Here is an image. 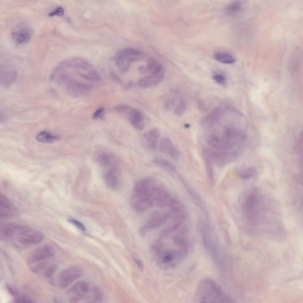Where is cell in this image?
Segmentation results:
<instances>
[{"instance_id": "1", "label": "cell", "mask_w": 303, "mask_h": 303, "mask_svg": "<svg viewBox=\"0 0 303 303\" xmlns=\"http://www.w3.org/2000/svg\"><path fill=\"white\" fill-rule=\"evenodd\" d=\"M243 198L242 208L248 224L255 227L263 226L266 229L275 217L269 215L262 195L257 189L253 188L247 190Z\"/></svg>"}, {"instance_id": "2", "label": "cell", "mask_w": 303, "mask_h": 303, "mask_svg": "<svg viewBox=\"0 0 303 303\" xmlns=\"http://www.w3.org/2000/svg\"><path fill=\"white\" fill-rule=\"evenodd\" d=\"M195 299L199 303L231 302L232 300L214 281L204 278L198 283Z\"/></svg>"}, {"instance_id": "3", "label": "cell", "mask_w": 303, "mask_h": 303, "mask_svg": "<svg viewBox=\"0 0 303 303\" xmlns=\"http://www.w3.org/2000/svg\"><path fill=\"white\" fill-rule=\"evenodd\" d=\"M145 57L144 53L142 51L134 48L128 47L119 51L111 60L119 72L124 74L128 70L132 62L141 60Z\"/></svg>"}, {"instance_id": "4", "label": "cell", "mask_w": 303, "mask_h": 303, "mask_svg": "<svg viewBox=\"0 0 303 303\" xmlns=\"http://www.w3.org/2000/svg\"><path fill=\"white\" fill-rule=\"evenodd\" d=\"M63 61L81 78L92 81H98L100 80L98 72L90 64L84 59L78 57H73Z\"/></svg>"}, {"instance_id": "5", "label": "cell", "mask_w": 303, "mask_h": 303, "mask_svg": "<svg viewBox=\"0 0 303 303\" xmlns=\"http://www.w3.org/2000/svg\"><path fill=\"white\" fill-rule=\"evenodd\" d=\"M14 236L18 243L24 246L38 244L43 238L40 232L28 226L16 224L13 229L12 237Z\"/></svg>"}, {"instance_id": "6", "label": "cell", "mask_w": 303, "mask_h": 303, "mask_svg": "<svg viewBox=\"0 0 303 303\" xmlns=\"http://www.w3.org/2000/svg\"><path fill=\"white\" fill-rule=\"evenodd\" d=\"M208 157L216 165L222 166L235 160L240 154L234 151H221L204 148Z\"/></svg>"}, {"instance_id": "7", "label": "cell", "mask_w": 303, "mask_h": 303, "mask_svg": "<svg viewBox=\"0 0 303 303\" xmlns=\"http://www.w3.org/2000/svg\"><path fill=\"white\" fill-rule=\"evenodd\" d=\"M33 34V30L28 23L22 22L17 24L11 33V37L14 43L21 45L29 41Z\"/></svg>"}, {"instance_id": "8", "label": "cell", "mask_w": 303, "mask_h": 303, "mask_svg": "<svg viewBox=\"0 0 303 303\" xmlns=\"http://www.w3.org/2000/svg\"><path fill=\"white\" fill-rule=\"evenodd\" d=\"M64 85L67 93L70 96L75 98H80L86 96L93 88V86L91 84L71 79Z\"/></svg>"}, {"instance_id": "9", "label": "cell", "mask_w": 303, "mask_h": 303, "mask_svg": "<svg viewBox=\"0 0 303 303\" xmlns=\"http://www.w3.org/2000/svg\"><path fill=\"white\" fill-rule=\"evenodd\" d=\"M83 273L82 269L79 266H74L68 267L61 272L59 275V285L62 288H65L76 279L80 277Z\"/></svg>"}, {"instance_id": "10", "label": "cell", "mask_w": 303, "mask_h": 303, "mask_svg": "<svg viewBox=\"0 0 303 303\" xmlns=\"http://www.w3.org/2000/svg\"><path fill=\"white\" fill-rule=\"evenodd\" d=\"M90 291L89 285L86 282L79 281L75 284L68 291L69 293L73 295L70 301L72 302H76L80 299L86 298L89 296Z\"/></svg>"}, {"instance_id": "11", "label": "cell", "mask_w": 303, "mask_h": 303, "mask_svg": "<svg viewBox=\"0 0 303 303\" xmlns=\"http://www.w3.org/2000/svg\"><path fill=\"white\" fill-rule=\"evenodd\" d=\"M54 251L51 247L43 245L36 249L28 258L30 262H35L49 258L54 255Z\"/></svg>"}, {"instance_id": "12", "label": "cell", "mask_w": 303, "mask_h": 303, "mask_svg": "<svg viewBox=\"0 0 303 303\" xmlns=\"http://www.w3.org/2000/svg\"><path fill=\"white\" fill-rule=\"evenodd\" d=\"M17 73L14 68L9 66L1 68L0 84L5 88L11 86L16 80Z\"/></svg>"}, {"instance_id": "13", "label": "cell", "mask_w": 303, "mask_h": 303, "mask_svg": "<svg viewBox=\"0 0 303 303\" xmlns=\"http://www.w3.org/2000/svg\"><path fill=\"white\" fill-rule=\"evenodd\" d=\"M17 210L14 205L4 194L0 195V216L6 218L13 216L16 213Z\"/></svg>"}, {"instance_id": "14", "label": "cell", "mask_w": 303, "mask_h": 303, "mask_svg": "<svg viewBox=\"0 0 303 303\" xmlns=\"http://www.w3.org/2000/svg\"><path fill=\"white\" fill-rule=\"evenodd\" d=\"M159 147L162 152L167 154L173 159H177L179 157V153L178 149L168 138H162L160 141Z\"/></svg>"}, {"instance_id": "15", "label": "cell", "mask_w": 303, "mask_h": 303, "mask_svg": "<svg viewBox=\"0 0 303 303\" xmlns=\"http://www.w3.org/2000/svg\"><path fill=\"white\" fill-rule=\"evenodd\" d=\"M104 179L106 184L109 188L113 189H117L120 184L119 170L115 167L111 168L105 173Z\"/></svg>"}, {"instance_id": "16", "label": "cell", "mask_w": 303, "mask_h": 303, "mask_svg": "<svg viewBox=\"0 0 303 303\" xmlns=\"http://www.w3.org/2000/svg\"><path fill=\"white\" fill-rule=\"evenodd\" d=\"M127 116L130 122L134 128L139 130L144 128V117L139 110L133 108Z\"/></svg>"}, {"instance_id": "17", "label": "cell", "mask_w": 303, "mask_h": 303, "mask_svg": "<svg viewBox=\"0 0 303 303\" xmlns=\"http://www.w3.org/2000/svg\"><path fill=\"white\" fill-rule=\"evenodd\" d=\"M160 136L159 130L156 128L151 129L144 135V138L148 148L154 151L157 147V142Z\"/></svg>"}, {"instance_id": "18", "label": "cell", "mask_w": 303, "mask_h": 303, "mask_svg": "<svg viewBox=\"0 0 303 303\" xmlns=\"http://www.w3.org/2000/svg\"><path fill=\"white\" fill-rule=\"evenodd\" d=\"M163 77V74L157 76L151 75L145 76L139 79L138 84L140 86L143 88H147L156 86L162 81Z\"/></svg>"}, {"instance_id": "19", "label": "cell", "mask_w": 303, "mask_h": 303, "mask_svg": "<svg viewBox=\"0 0 303 303\" xmlns=\"http://www.w3.org/2000/svg\"><path fill=\"white\" fill-rule=\"evenodd\" d=\"M202 156L207 176L211 183L213 184L214 182V173L212 162L203 149Z\"/></svg>"}, {"instance_id": "20", "label": "cell", "mask_w": 303, "mask_h": 303, "mask_svg": "<svg viewBox=\"0 0 303 303\" xmlns=\"http://www.w3.org/2000/svg\"><path fill=\"white\" fill-rule=\"evenodd\" d=\"M152 162L155 165L169 172H175L176 168L175 166L171 162L161 158H156Z\"/></svg>"}, {"instance_id": "21", "label": "cell", "mask_w": 303, "mask_h": 303, "mask_svg": "<svg viewBox=\"0 0 303 303\" xmlns=\"http://www.w3.org/2000/svg\"><path fill=\"white\" fill-rule=\"evenodd\" d=\"M242 8V4L240 1H234L226 6L225 9V12L228 15L233 16L240 12Z\"/></svg>"}, {"instance_id": "22", "label": "cell", "mask_w": 303, "mask_h": 303, "mask_svg": "<svg viewBox=\"0 0 303 303\" xmlns=\"http://www.w3.org/2000/svg\"><path fill=\"white\" fill-rule=\"evenodd\" d=\"M215 59L218 62L223 64H230L235 61L236 59L232 55L228 53L218 52L214 55Z\"/></svg>"}, {"instance_id": "23", "label": "cell", "mask_w": 303, "mask_h": 303, "mask_svg": "<svg viewBox=\"0 0 303 303\" xmlns=\"http://www.w3.org/2000/svg\"><path fill=\"white\" fill-rule=\"evenodd\" d=\"M37 140L43 143H50L55 141L59 139V137L52 135L46 132L42 131L39 133L36 136Z\"/></svg>"}, {"instance_id": "24", "label": "cell", "mask_w": 303, "mask_h": 303, "mask_svg": "<svg viewBox=\"0 0 303 303\" xmlns=\"http://www.w3.org/2000/svg\"><path fill=\"white\" fill-rule=\"evenodd\" d=\"M236 172L238 175L244 179L250 178L256 173L255 169L251 167L240 168L236 170Z\"/></svg>"}, {"instance_id": "25", "label": "cell", "mask_w": 303, "mask_h": 303, "mask_svg": "<svg viewBox=\"0 0 303 303\" xmlns=\"http://www.w3.org/2000/svg\"><path fill=\"white\" fill-rule=\"evenodd\" d=\"M114 110L120 114H124L127 115L131 111L133 108L125 103L117 104L114 107Z\"/></svg>"}, {"instance_id": "26", "label": "cell", "mask_w": 303, "mask_h": 303, "mask_svg": "<svg viewBox=\"0 0 303 303\" xmlns=\"http://www.w3.org/2000/svg\"><path fill=\"white\" fill-rule=\"evenodd\" d=\"M91 297L95 302H100L103 298V295L101 290L96 287L93 288L91 290Z\"/></svg>"}, {"instance_id": "27", "label": "cell", "mask_w": 303, "mask_h": 303, "mask_svg": "<svg viewBox=\"0 0 303 303\" xmlns=\"http://www.w3.org/2000/svg\"><path fill=\"white\" fill-rule=\"evenodd\" d=\"M98 161L102 165L106 166L110 163V159L109 155L105 153H102L99 154L98 157Z\"/></svg>"}, {"instance_id": "28", "label": "cell", "mask_w": 303, "mask_h": 303, "mask_svg": "<svg viewBox=\"0 0 303 303\" xmlns=\"http://www.w3.org/2000/svg\"><path fill=\"white\" fill-rule=\"evenodd\" d=\"M185 109L186 105L185 103L182 100L180 99V100L174 110V113L176 115L180 116L183 113Z\"/></svg>"}, {"instance_id": "29", "label": "cell", "mask_w": 303, "mask_h": 303, "mask_svg": "<svg viewBox=\"0 0 303 303\" xmlns=\"http://www.w3.org/2000/svg\"><path fill=\"white\" fill-rule=\"evenodd\" d=\"M92 118L95 120L104 119V108L101 107L96 111L92 115Z\"/></svg>"}, {"instance_id": "30", "label": "cell", "mask_w": 303, "mask_h": 303, "mask_svg": "<svg viewBox=\"0 0 303 303\" xmlns=\"http://www.w3.org/2000/svg\"><path fill=\"white\" fill-rule=\"evenodd\" d=\"M56 269V267L55 265H52L49 266L44 270V275L47 278H50L54 275Z\"/></svg>"}, {"instance_id": "31", "label": "cell", "mask_w": 303, "mask_h": 303, "mask_svg": "<svg viewBox=\"0 0 303 303\" xmlns=\"http://www.w3.org/2000/svg\"><path fill=\"white\" fill-rule=\"evenodd\" d=\"M159 62L152 58H150L148 59L146 65L149 72L152 71L156 67Z\"/></svg>"}, {"instance_id": "32", "label": "cell", "mask_w": 303, "mask_h": 303, "mask_svg": "<svg viewBox=\"0 0 303 303\" xmlns=\"http://www.w3.org/2000/svg\"><path fill=\"white\" fill-rule=\"evenodd\" d=\"M64 12V11L63 8L61 6H58L49 14V16H61L63 15Z\"/></svg>"}, {"instance_id": "33", "label": "cell", "mask_w": 303, "mask_h": 303, "mask_svg": "<svg viewBox=\"0 0 303 303\" xmlns=\"http://www.w3.org/2000/svg\"><path fill=\"white\" fill-rule=\"evenodd\" d=\"M174 103V100L173 99L170 98L165 99L164 103L165 109L167 111H170L173 107Z\"/></svg>"}, {"instance_id": "34", "label": "cell", "mask_w": 303, "mask_h": 303, "mask_svg": "<svg viewBox=\"0 0 303 303\" xmlns=\"http://www.w3.org/2000/svg\"><path fill=\"white\" fill-rule=\"evenodd\" d=\"M14 300L15 302L17 303H32L33 302L31 299L24 295H19L15 298Z\"/></svg>"}, {"instance_id": "35", "label": "cell", "mask_w": 303, "mask_h": 303, "mask_svg": "<svg viewBox=\"0 0 303 303\" xmlns=\"http://www.w3.org/2000/svg\"><path fill=\"white\" fill-rule=\"evenodd\" d=\"M68 221L70 223L81 230L83 231H85V228L84 226L80 222L73 219H70Z\"/></svg>"}, {"instance_id": "36", "label": "cell", "mask_w": 303, "mask_h": 303, "mask_svg": "<svg viewBox=\"0 0 303 303\" xmlns=\"http://www.w3.org/2000/svg\"><path fill=\"white\" fill-rule=\"evenodd\" d=\"M213 79L218 84L224 85L226 82L225 78L222 75L220 74H216L213 76Z\"/></svg>"}, {"instance_id": "37", "label": "cell", "mask_w": 303, "mask_h": 303, "mask_svg": "<svg viewBox=\"0 0 303 303\" xmlns=\"http://www.w3.org/2000/svg\"><path fill=\"white\" fill-rule=\"evenodd\" d=\"M109 76L114 82L119 84L122 83V82L121 79L114 71H112L110 72Z\"/></svg>"}, {"instance_id": "38", "label": "cell", "mask_w": 303, "mask_h": 303, "mask_svg": "<svg viewBox=\"0 0 303 303\" xmlns=\"http://www.w3.org/2000/svg\"><path fill=\"white\" fill-rule=\"evenodd\" d=\"M45 265L44 262H41L32 267L30 269L32 272L35 273H38L39 271L44 268Z\"/></svg>"}, {"instance_id": "39", "label": "cell", "mask_w": 303, "mask_h": 303, "mask_svg": "<svg viewBox=\"0 0 303 303\" xmlns=\"http://www.w3.org/2000/svg\"><path fill=\"white\" fill-rule=\"evenodd\" d=\"M139 72L141 74H145L149 72V71L146 65H142L139 66L138 68Z\"/></svg>"}, {"instance_id": "40", "label": "cell", "mask_w": 303, "mask_h": 303, "mask_svg": "<svg viewBox=\"0 0 303 303\" xmlns=\"http://www.w3.org/2000/svg\"><path fill=\"white\" fill-rule=\"evenodd\" d=\"M133 81L132 80L129 81L125 85L124 87L125 90L128 91L130 89L133 87Z\"/></svg>"}, {"instance_id": "41", "label": "cell", "mask_w": 303, "mask_h": 303, "mask_svg": "<svg viewBox=\"0 0 303 303\" xmlns=\"http://www.w3.org/2000/svg\"><path fill=\"white\" fill-rule=\"evenodd\" d=\"M133 260L139 269L141 270H143L144 268V266L142 262L139 259L136 258H134Z\"/></svg>"}, {"instance_id": "42", "label": "cell", "mask_w": 303, "mask_h": 303, "mask_svg": "<svg viewBox=\"0 0 303 303\" xmlns=\"http://www.w3.org/2000/svg\"><path fill=\"white\" fill-rule=\"evenodd\" d=\"M189 125L188 124H185V127L186 128H188L189 127Z\"/></svg>"}]
</instances>
